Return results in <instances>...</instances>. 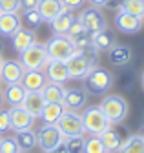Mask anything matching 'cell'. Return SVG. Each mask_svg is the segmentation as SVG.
Returning a JSON list of instances; mask_svg holds the SVG:
<instances>
[{"instance_id":"obj_1","label":"cell","mask_w":144,"mask_h":153,"mask_svg":"<svg viewBox=\"0 0 144 153\" xmlns=\"http://www.w3.org/2000/svg\"><path fill=\"white\" fill-rule=\"evenodd\" d=\"M97 60H99V51H77L71 59L66 60L69 79L82 80L95 66H99Z\"/></svg>"},{"instance_id":"obj_2","label":"cell","mask_w":144,"mask_h":153,"mask_svg":"<svg viewBox=\"0 0 144 153\" xmlns=\"http://www.w3.org/2000/svg\"><path fill=\"white\" fill-rule=\"evenodd\" d=\"M82 80H84V89L91 95H106L113 88V82H115L111 71L100 66H95Z\"/></svg>"},{"instance_id":"obj_3","label":"cell","mask_w":144,"mask_h":153,"mask_svg":"<svg viewBox=\"0 0 144 153\" xmlns=\"http://www.w3.org/2000/svg\"><path fill=\"white\" fill-rule=\"evenodd\" d=\"M104 111V115L108 117L110 124H122L128 117V102L120 95H106L99 104Z\"/></svg>"},{"instance_id":"obj_4","label":"cell","mask_w":144,"mask_h":153,"mask_svg":"<svg viewBox=\"0 0 144 153\" xmlns=\"http://www.w3.org/2000/svg\"><path fill=\"white\" fill-rule=\"evenodd\" d=\"M80 117H82L84 131L89 133V135H100L104 129H108V128L111 126L100 106H89V108H84Z\"/></svg>"},{"instance_id":"obj_5","label":"cell","mask_w":144,"mask_h":153,"mask_svg":"<svg viewBox=\"0 0 144 153\" xmlns=\"http://www.w3.org/2000/svg\"><path fill=\"white\" fill-rule=\"evenodd\" d=\"M46 51L51 60H62V62H66L77 53L73 40L68 35H55L53 38H49L46 42Z\"/></svg>"},{"instance_id":"obj_6","label":"cell","mask_w":144,"mask_h":153,"mask_svg":"<svg viewBox=\"0 0 144 153\" xmlns=\"http://www.w3.org/2000/svg\"><path fill=\"white\" fill-rule=\"evenodd\" d=\"M19 55H20L19 62L22 64V68L26 71L27 69H44V66L49 60L48 51H46V44H40V42L31 44L26 51H22Z\"/></svg>"},{"instance_id":"obj_7","label":"cell","mask_w":144,"mask_h":153,"mask_svg":"<svg viewBox=\"0 0 144 153\" xmlns=\"http://www.w3.org/2000/svg\"><path fill=\"white\" fill-rule=\"evenodd\" d=\"M57 128L60 129L64 139H71V137H84V124H82V117L77 111H69L66 109L62 113V117L57 122Z\"/></svg>"},{"instance_id":"obj_8","label":"cell","mask_w":144,"mask_h":153,"mask_svg":"<svg viewBox=\"0 0 144 153\" xmlns=\"http://www.w3.org/2000/svg\"><path fill=\"white\" fill-rule=\"evenodd\" d=\"M60 140H64L60 129L57 124H44L37 129V146H40L42 151H51Z\"/></svg>"},{"instance_id":"obj_9","label":"cell","mask_w":144,"mask_h":153,"mask_svg":"<svg viewBox=\"0 0 144 153\" xmlns=\"http://www.w3.org/2000/svg\"><path fill=\"white\" fill-rule=\"evenodd\" d=\"M79 20L84 24V27L88 29V33H89V35L108 29L106 16H104V15L100 13V9H97V7H88V9H82V11H80V15H79Z\"/></svg>"},{"instance_id":"obj_10","label":"cell","mask_w":144,"mask_h":153,"mask_svg":"<svg viewBox=\"0 0 144 153\" xmlns=\"http://www.w3.org/2000/svg\"><path fill=\"white\" fill-rule=\"evenodd\" d=\"M142 24H144L142 18H139V16H135V15H131L128 11H122V9L117 11L115 27L120 33H124V35H135V33H139L142 29Z\"/></svg>"},{"instance_id":"obj_11","label":"cell","mask_w":144,"mask_h":153,"mask_svg":"<svg viewBox=\"0 0 144 153\" xmlns=\"http://www.w3.org/2000/svg\"><path fill=\"white\" fill-rule=\"evenodd\" d=\"M9 111V119H11V129L13 131H20V129H29L33 128L35 124V119L33 115L20 104V106H11Z\"/></svg>"},{"instance_id":"obj_12","label":"cell","mask_w":144,"mask_h":153,"mask_svg":"<svg viewBox=\"0 0 144 153\" xmlns=\"http://www.w3.org/2000/svg\"><path fill=\"white\" fill-rule=\"evenodd\" d=\"M86 100H88V91L84 88H66L62 104L69 111H82L86 108Z\"/></svg>"},{"instance_id":"obj_13","label":"cell","mask_w":144,"mask_h":153,"mask_svg":"<svg viewBox=\"0 0 144 153\" xmlns=\"http://www.w3.org/2000/svg\"><path fill=\"white\" fill-rule=\"evenodd\" d=\"M24 68L19 60H4L2 68H0V80H2L6 86L11 84H19L22 80V75H24Z\"/></svg>"},{"instance_id":"obj_14","label":"cell","mask_w":144,"mask_h":153,"mask_svg":"<svg viewBox=\"0 0 144 153\" xmlns=\"http://www.w3.org/2000/svg\"><path fill=\"white\" fill-rule=\"evenodd\" d=\"M46 69V79L48 82H55V84H66L69 82V71H68V66L66 62L62 60H48V64L44 66Z\"/></svg>"},{"instance_id":"obj_15","label":"cell","mask_w":144,"mask_h":153,"mask_svg":"<svg viewBox=\"0 0 144 153\" xmlns=\"http://www.w3.org/2000/svg\"><path fill=\"white\" fill-rule=\"evenodd\" d=\"M9 38H11V46H13V49L16 53L26 51L31 44L37 42V35H35V31L29 29V27H19Z\"/></svg>"},{"instance_id":"obj_16","label":"cell","mask_w":144,"mask_h":153,"mask_svg":"<svg viewBox=\"0 0 144 153\" xmlns=\"http://www.w3.org/2000/svg\"><path fill=\"white\" fill-rule=\"evenodd\" d=\"M20 84L26 91H42V88L48 84V79L42 69H27L22 75Z\"/></svg>"},{"instance_id":"obj_17","label":"cell","mask_w":144,"mask_h":153,"mask_svg":"<svg viewBox=\"0 0 144 153\" xmlns=\"http://www.w3.org/2000/svg\"><path fill=\"white\" fill-rule=\"evenodd\" d=\"M37 11L42 16V22L49 24L51 20H55L62 11H66V7L62 4V0H39Z\"/></svg>"},{"instance_id":"obj_18","label":"cell","mask_w":144,"mask_h":153,"mask_svg":"<svg viewBox=\"0 0 144 153\" xmlns=\"http://www.w3.org/2000/svg\"><path fill=\"white\" fill-rule=\"evenodd\" d=\"M108 56H110V62L117 68H124L128 66L133 59V51L128 46H122V44H115L110 51H108Z\"/></svg>"},{"instance_id":"obj_19","label":"cell","mask_w":144,"mask_h":153,"mask_svg":"<svg viewBox=\"0 0 144 153\" xmlns=\"http://www.w3.org/2000/svg\"><path fill=\"white\" fill-rule=\"evenodd\" d=\"M19 27H22V18L19 13H0V35L11 36Z\"/></svg>"},{"instance_id":"obj_20","label":"cell","mask_w":144,"mask_h":153,"mask_svg":"<svg viewBox=\"0 0 144 153\" xmlns=\"http://www.w3.org/2000/svg\"><path fill=\"white\" fill-rule=\"evenodd\" d=\"M64 111H66V106L62 102H46L40 111V119L44 124H57Z\"/></svg>"},{"instance_id":"obj_21","label":"cell","mask_w":144,"mask_h":153,"mask_svg":"<svg viewBox=\"0 0 144 153\" xmlns=\"http://www.w3.org/2000/svg\"><path fill=\"white\" fill-rule=\"evenodd\" d=\"M44 97L40 91H26V97L22 100V106L33 115V117H40V111L44 108Z\"/></svg>"},{"instance_id":"obj_22","label":"cell","mask_w":144,"mask_h":153,"mask_svg":"<svg viewBox=\"0 0 144 153\" xmlns=\"http://www.w3.org/2000/svg\"><path fill=\"white\" fill-rule=\"evenodd\" d=\"M15 142L20 148V151H31L35 146H37V131H33V128L29 129H20L15 131Z\"/></svg>"},{"instance_id":"obj_23","label":"cell","mask_w":144,"mask_h":153,"mask_svg":"<svg viewBox=\"0 0 144 153\" xmlns=\"http://www.w3.org/2000/svg\"><path fill=\"white\" fill-rule=\"evenodd\" d=\"M75 15H73V11H62L55 20H51L49 22V26H51V31L55 33V35H66L68 33V29H69V26L75 22Z\"/></svg>"},{"instance_id":"obj_24","label":"cell","mask_w":144,"mask_h":153,"mask_svg":"<svg viewBox=\"0 0 144 153\" xmlns=\"http://www.w3.org/2000/svg\"><path fill=\"white\" fill-rule=\"evenodd\" d=\"M91 36V42L95 46V49L100 53V51H110L113 46H115V36L110 29H104V31H99V33H93V35H89Z\"/></svg>"},{"instance_id":"obj_25","label":"cell","mask_w":144,"mask_h":153,"mask_svg":"<svg viewBox=\"0 0 144 153\" xmlns=\"http://www.w3.org/2000/svg\"><path fill=\"white\" fill-rule=\"evenodd\" d=\"M99 137H100V140H102V144H104V148H106L108 153H115V151H119V148H120V144H122L120 133H119L117 129H113L111 126L108 128V129H104Z\"/></svg>"},{"instance_id":"obj_26","label":"cell","mask_w":144,"mask_h":153,"mask_svg":"<svg viewBox=\"0 0 144 153\" xmlns=\"http://www.w3.org/2000/svg\"><path fill=\"white\" fill-rule=\"evenodd\" d=\"M24 97H26V89H24V86L20 82L6 86V89H4V100L7 104H11V106H20Z\"/></svg>"},{"instance_id":"obj_27","label":"cell","mask_w":144,"mask_h":153,"mask_svg":"<svg viewBox=\"0 0 144 153\" xmlns=\"http://www.w3.org/2000/svg\"><path fill=\"white\" fill-rule=\"evenodd\" d=\"M64 84H55V82H48L44 88H42V97H44V102H62L64 99Z\"/></svg>"},{"instance_id":"obj_28","label":"cell","mask_w":144,"mask_h":153,"mask_svg":"<svg viewBox=\"0 0 144 153\" xmlns=\"http://www.w3.org/2000/svg\"><path fill=\"white\" fill-rule=\"evenodd\" d=\"M119 153H144V139L139 135H128L120 148H119Z\"/></svg>"},{"instance_id":"obj_29","label":"cell","mask_w":144,"mask_h":153,"mask_svg":"<svg viewBox=\"0 0 144 153\" xmlns=\"http://www.w3.org/2000/svg\"><path fill=\"white\" fill-rule=\"evenodd\" d=\"M120 9L128 11V13H131V15H135V16H139V18L144 20V0H124Z\"/></svg>"},{"instance_id":"obj_30","label":"cell","mask_w":144,"mask_h":153,"mask_svg":"<svg viewBox=\"0 0 144 153\" xmlns=\"http://www.w3.org/2000/svg\"><path fill=\"white\" fill-rule=\"evenodd\" d=\"M84 153H108L99 135H91L84 139Z\"/></svg>"},{"instance_id":"obj_31","label":"cell","mask_w":144,"mask_h":153,"mask_svg":"<svg viewBox=\"0 0 144 153\" xmlns=\"http://www.w3.org/2000/svg\"><path fill=\"white\" fill-rule=\"evenodd\" d=\"M22 18H24V22L27 24L29 29H37L42 24V16H40V13L37 9H24Z\"/></svg>"},{"instance_id":"obj_32","label":"cell","mask_w":144,"mask_h":153,"mask_svg":"<svg viewBox=\"0 0 144 153\" xmlns=\"http://www.w3.org/2000/svg\"><path fill=\"white\" fill-rule=\"evenodd\" d=\"M71 40H73V38H80V36H86V35H89L88 33V29L84 27V24L79 20V18H75V22L69 26V29H68V33H66Z\"/></svg>"},{"instance_id":"obj_33","label":"cell","mask_w":144,"mask_h":153,"mask_svg":"<svg viewBox=\"0 0 144 153\" xmlns=\"http://www.w3.org/2000/svg\"><path fill=\"white\" fill-rule=\"evenodd\" d=\"M68 153H84V137H71L64 139Z\"/></svg>"},{"instance_id":"obj_34","label":"cell","mask_w":144,"mask_h":153,"mask_svg":"<svg viewBox=\"0 0 144 153\" xmlns=\"http://www.w3.org/2000/svg\"><path fill=\"white\" fill-rule=\"evenodd\" d=\"M0 153H20V148L16 146L13 137H4L0 140Z\"/></svg>"},{"instance_id":"obj_35","label":"cell","mask_w":144,"mask_h":153,"mask_svg":"<svg viewBox=\"0 0 144 153\" xmlns=\"http://www.w3.org/2000/svg\"><path fill=\"white\" fill-rule=\"evenodd\" d=\"M20 0H0V13H19Z\"/></svg>"},{"instance_id":"obj_36","label":"cell","mask_w":144,"mask_h":153,"mask_svg":"<svg viewBox=\"0 0 144 153\" xmlns=\"http://www.w3.org/2000/svg\"><path fill=\"white\" fill-rule=\"evenodd\" d=\"M11 129V119H9V111L0 109V133H6Z\"/></svg>"},{"instance_id":"obj_37","label":"cell","mask_w":144,"mask_h":153,"mask_svg":"<svg viewBox=\"0 0 144 153\" xmlns=\"http://www.w3.org/2000/svg\"><path fill=\"white\" fill-rule=\"evenodd\" d=\"M86 0H62V4L68 11H73V9H80L84 6Z\"/></svg>"},{"instance_id":"obj_38","label":"cell","mask_w":144,"mask_h":153,"mask_svg":"<svg viewBox=\"0 0 144 153\" xmlns=\"http://www.w3.org/2000/svg\"><path fill=\"white\" fill-rule=\"evenodd\" d=\"M39 0H20V9H37Z\"/></svg>"},{"instance_id":"obj_39","label":"cell","mask_w":144,"mask_h":153,"mask_svg":"<svg viewBox=\"0 0 144 153\" xmlns=\"http://www.w3.org/2000/svg\"><path fill=\"white\" fill-rule=\"evenodd\" d=\"M48 153H68V148H66V140H60L55 148H53L51 151H48Z\"/></svg>"},{"instance_id":"obj_40","label":"cell","mask_w":144,"mask_h":153,"mask_svg":"<svg viewBox=\"0 0 144 153\" xmlns=\"http://www.w3.org/2000/svg\"><path fill=\"white\" fill-rule=\"evenodd\" d=\"M122 2L124 0H106V6L104 7H110V9H120V6H122Z\"/></svg>"},{"instance_id":"obj_41","label":"cell","mask_w":144,"mask_h":153,"mask_svg":"<svg viewBox=\"0 0 144 153\" xmlns=\"http://www.w3.org/2000/svg\"><path fill=\"white\" fill-rule=\"evenodd\" d=\"M89 4H91V7H97V9H102L106 6V0H88Z\"/></svg>"},{"instance_id":"obj_42","label":"cell","mask_w":144,"mask_h":153,"mask_svg":"<svg viewBox=\"0 0 144 153\" xmlns=\"http://www.w3.org/2000/svg\"><path fill=\"white\" fill-rule=\"evenodd\" d=\"M140 88H142V89H144V73H142V75H140Z\"/></svg>"},{"instance_id":"obj_43","label":"cell","mask_w":144,"mask_h":153,"mask_svg":"<svg viewBox=\"0 0 144 153\" xmlns=\"http://www.w3.org/2000/svg\"><path fill=\"white\" fill-rule=\"evenodd\" d=\"M2 102H4V93L0 91V106H2Z\"/></svg>"},{"instance_id":"obj_44","label":"cell","mask_w":144,"mask_h":153,"mask_svg":"<svg viewBox=\"0 0 144 153\" xmlns=\"http://www.w3.org/2000/svg\"><path fill=\"white\" fill-rule=\"evenodd\" d=\"M140 137L144 139V126H142V129H140Z\"/></svg>"},{"instance_id":"obj_45","label":"cell","mask_w":144,"mask_h":153,"mask_svg":"<svg viewBox=\"0 0 144 153\" xmlns=\"http://www.w3.org/2000/svg\"><path fill=\"white\" fill-rule=\"evenodd\" d=\"M2 49H4V44H2V42H0V53H2Z\"/></svg>"},{"instance_id":"obj_46","label":"cell","mask_w":144,"mask_h":153,"mask_svg":"<svg viewBox=\"0 0 144 153\" xmlns=\"http://www.w3.org/2000/svg\"><path fill=\"white\" fill-rule=\"evenodd\" d=\"M2 62H4V60H2V56H0V68H2Z\"/></svg>"},{"instance_id":"obj_47","label":"cell","mask_w":144,"mask_h":153,"mask_svg":"<svg viewBox=\"0 0 144 153\" xmlns=\"http://www.w3.org/2000/svg\"><path fill=\"white\" fill-rule=\"evenodd\" d=\"M20 153H27V151H20Z\"/></svg>"},{"instance_id":"obj_48","label":"cell","mask_w":144,"mask_h":153,"mask_svg":"<svg viewBox=\"0 0 144 153\" xmlns=\"http://www.w3.org/2000/svg\"><path fill=\"white\" fill-rule=\"evenodd\" d=\"M0 140H2V137H0Z\"/></svg>"}]
</instances>
